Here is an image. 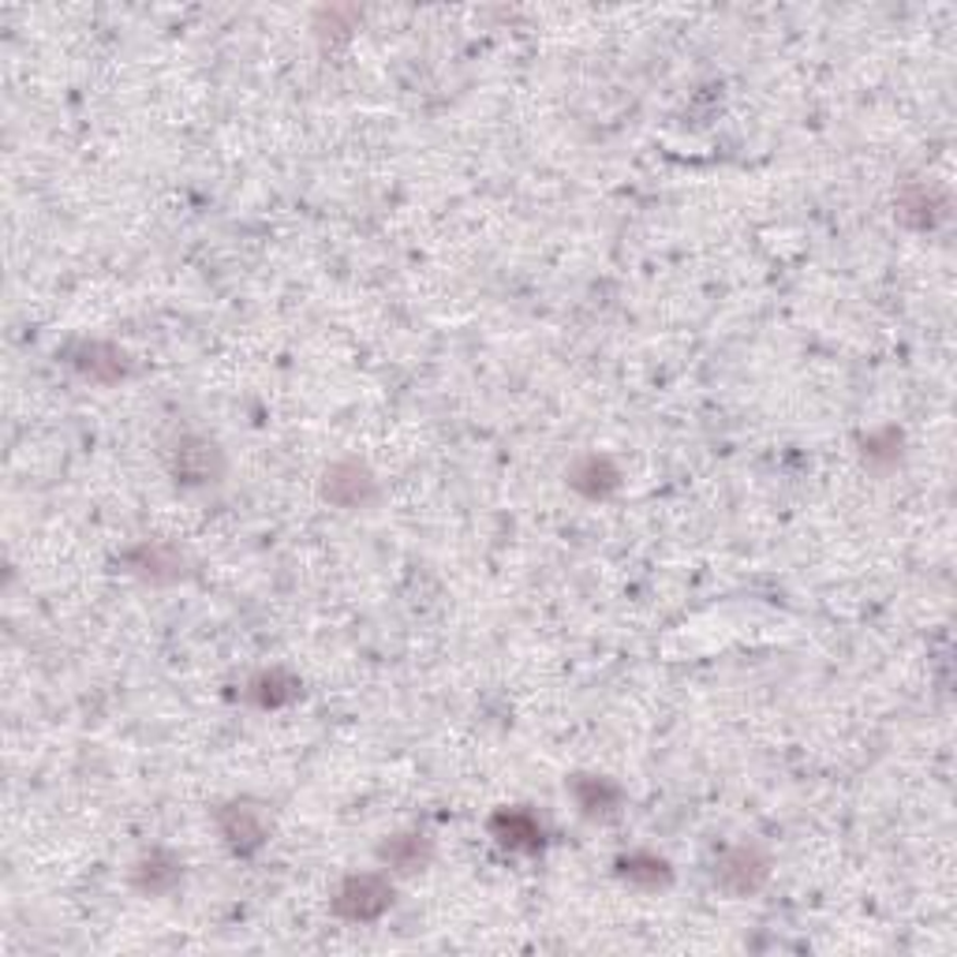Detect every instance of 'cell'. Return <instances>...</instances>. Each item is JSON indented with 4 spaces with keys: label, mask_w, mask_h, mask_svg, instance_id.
I'll use <instances>...</instances> for the list:
<instances>
[{
    "label": "cell",
    "mask_w": 957,
    "mask_h": 957,
    "mask_svg": "<svg viewBox=\"0 0 957 957\" xmlns=\"http://www.w3.org/2000/svg\"><path fill=\"white\" fill-rule=\"evenodd\" d=\"M618 468H613L606 456H584L573 471H569V482L587 498H606L613 487H618Z\"/></svg>",
    "instance_id": "obj_6"
},
{
    "label": "cell",
    "mask_w": 957,
    "mask_h": 957,
    "mask_svg": "<svg viewBox=\"0 0 957 957\" xmlns=\"http://www.w3.org/2000/svg\"><path fill=\"white\" fill-rule=\"evenodd\" d=\"M222 834L236 853H251L266 841V820L251 804H228L222 812Z\"/></svg>",
    "instance_id": "obj_5"
},
{
    "label": "cell",
    "mask_w": 957,
    "mask_h": 957,
    "mask_svg": "<svg viewBox=\"0 0 957 957\" xmlns=\"http://www.w3.org/2000/svg\"><path fill=\"white\" fill-rule=\"evenodd\" d=\"M382 860L397 872H419L430 860V841L423 834H397L382 846Z\"/></svg>",
    "instance_id": "obj_8"
},
{
    "label": "cell",
    "mask_w": 957,
    "mask_h": 957,
    "mask_svg": "<svg viewBox=\"0 0 957 957\" xmlns=\"http://www.w3.org/2000/svg\"><path fill=\"white\" fill-rule=\"evenodd\" d=\"M494 834L509 849H539L542 846V827L524 812H502L494 820Z\"/></svg>",
    "instance_id": "obj_9"
},
{
    "label": "cell",
    "mask_w": 957,
    "mask_h": 957,
    "mask_svg": "<svg viewBox=\"0 0 957 957\" xmlns=\"http://www.w3.org/2000/svg\"><path fill=\"white\" fill-rule=\"evenodd\" d=\"M621 875H625L629 883H647V886H662L666 880H670V868H666V860L658 857H629L621 860Z\"/></svg>",
    "instance_id": "obj_14"
},
{
    "label": "cell",
    "mask_w": 957,
    "mask_h": 957,
    "mask_svg": "<svg viewBox=\"0 0 957 957\" xmlns=\"http://www.w3.org/2000/svg\"><path fill=\"white\" fill-rule=\"evenodd\" d=\"M573 793H576V801H579V808H584L587 815L613 812V808H618V801H621L618 786H610L606 778H576Z\"/></svg>",
    "instance_id": "obj_13"
},
{
    "label": "cell",
    "mask_w": 957,
    "mask_h": 957,
    "mask_svg": "<svg viewBox=\"0 0 957 957\" xmlns=\"http://www.w3.org/2000/svg\"><path fill=\"white\" fill-rule=\"evenodd\" d=\"M390 906H393V886L385 883L382 875H352V880L340 883L337 898H333V912L352 920V924L379 920Z\"/></svg>",
    "instance_id": "obj_1"
},
{
    "label": "cell",
    "mask_w": 957,
    "mask_h": 957,
    "mask_svg": "<svg viewBox=\"0 0 957 957\" xmlns=\"http://www.w3.org/2000/svg\"><path fill=\"white\" fill-rule=\"evenodd\" d=\"M217 471H222V456L210 442H183V450L177 453V476L188 482H214Z\"/></svg>",
    "instance_id": "obj_7"
},
{
    "label": "cell",
    "mask_w": 957,
    "mask_h": 957,
    "mask_svg": "<svg viewBox=\"0 0 957 957\" xmlns=\"http://www.w3.org/2000/svg\"><path fill=\"white\" fill-rule=\"evenodd\" d=\"M183 561L177 558V550L169 547H139L135 554H131V569L151 579H177L183 573Z\"/></svg>",
    "instance_id": "obj_12"
},
{
    "label": "cell",
    "mask_w": 957,
    "mask_h": 957,
    "mask_svg": "<svg viewBox=\"0 0 957 957\" xmlns=\"http://www.w3.org/2000/svg\"><path fill=\"white\" fill-rule=\"evenodd\" d=\"M277 689H296V681L280 684V673H262V678L251 684V696L259 699L262 707H277V704H288V699H296V696H288V692H277Z\"/></svg>",
    "instance_id": "obj_15"
},
{
    "label": "cell",
    "mask_w": 957,
    "mask_h": 957,
    "mask_svg": "<svg viewBox=\"0 0 957 957\" xmlns=\"http://www.w3.org/2000/svg\"><path fill=\"white\" fill-rule=\"evenodd\" d=\"M767 872H770L767 857H763L759 849L741 846L733 849V853H726L722 868H718V883L730 894H756L763 880H767Z\"/></svg>",
    "instance_id": "obj_4"
},
{
    "label": "cell",
    "mask_w": 957,
    "mask_h": 957,
    "mask_svg": "<svg viewBox=\"0 0 957 957\" xmlns=\"http://www.w3.org/2000/svg\"><path fill=\"white\" fill-rule=\"evenodd\" d=\"M938 210H943V206H938L932 188H924V183H909V188L898 195V217L906 225H917V228L935 225Z\"/></svg>",
    "instance_id": "obj_10"
},
{
    "label": "cell",
    "mask_w": 957,
    "mask_h": 957,
    "mask_svg": "<svg viewBox=\"0 0 957 957\" xmlns=\"http://www.w3.org/2000/svg\"><path fill=\"white\" fill-rule=\"evenodd\" d=\"M322 494L340 509H363L367 502H374L379 482H374V476L363 468V464L340 460L322 476Z\"/></svg>",
    "instance_id": "obj_2"
},
{
    "label": "cell",
    "mask_w": 957,
    "mask_h": 957,
    "mask_svg": "<svg viewBox=\"0 0 957 957\" xmlns=\"http://www.w3.org/2000/svg\"><path fill=\"white\" fill-rule=\"evenodd\" d=\"M135 883L143 886L146 894H165L169 886L180 883V860L165 853H151L135 868Z\"/></svg>",
    "instance_id": "obj_11"
},
{
    "label": "cell",
    "mask_w": 957,
    "mask_h": 957,
    "mask_svg": "<svg viewBox=\"0 0 957 957\" xmlns=\"http://www.w3.org/2000/svg\"><path fill=\"white\" fill-rule=\"evenodd\" d=\"M68 363L94 382H120L128 374V356L112 345H101V340H79L68 352Z\"/></svg>",
    "instance_id": "obj_3"
}]
</instances>
